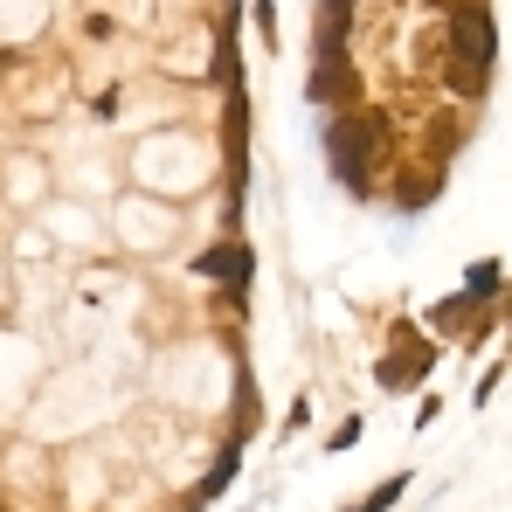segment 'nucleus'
Here are the masks:
<instances>
[]
</instances>
